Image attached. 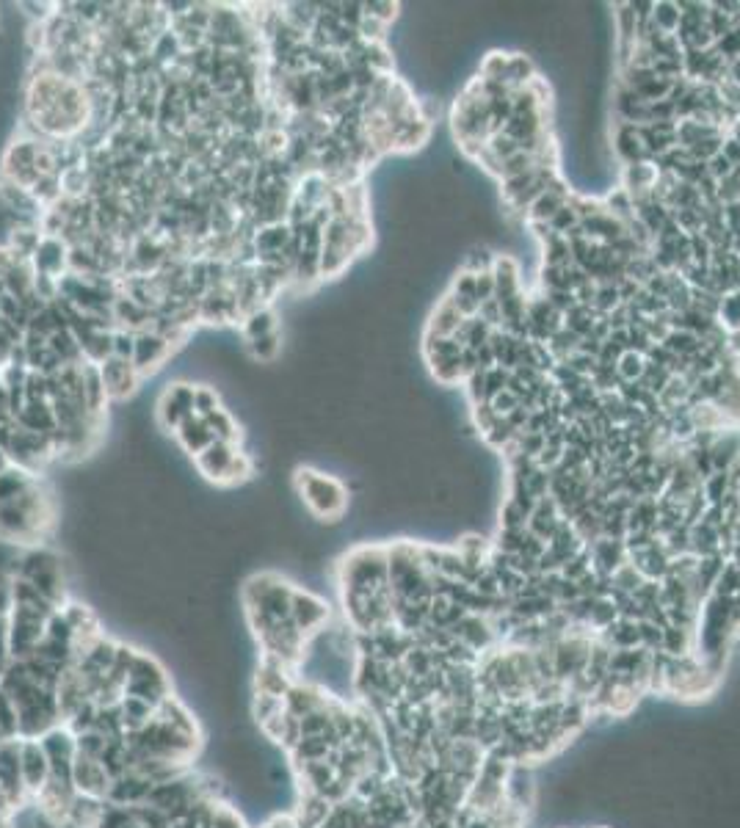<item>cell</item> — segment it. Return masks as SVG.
<instances>
[{
	"label": "cell",
	"instance_id": "cell-18",
	"mask_svg": "<svg viewBox=\"0 0 740 828\" xmlns=\"http://www.w3.org/2000/svg\"><path fill=\"white\" fill-rule=\"evenodd\" d=\"M208 828H249L246 820L238 815V809H232L224 801H213L210 806V826Z\"/></svg>",
	"mask_w": 740,
	"mask_h": 828
},
{
	"label": "cell",
	"instance_id": "cell-8",
	"mask_svg": "<svg viewBox=\"0 0 740 828\" xmlns=\"http://www.w3.org/2000/svg\"><path fill=\"white\" fill-rule=\"evenodd\" d=\"M97 368H100L105 392H108L111 401H125V398H130L133 392L139 390L141 381H144L141 379L139 368H136L130 359L108 357L105 362H100Z\"/></svg>",
	"mask_w": 740,
	"mask_h": 828
},
{
	"label": "cell",
	"instance_id": "cell-2",
	"mask_svg": "<svg viewBox=\"0 0 740 828\" xmlns=\"http://www.w3.org/2000/svg\"><path fill=\"white\" fill-rule=\"evenodd\" d=\"M14 577H23L31 586L42 594V597L53 605L61 608L67 605V586H64V572H61V561H58L53 552L47 550H28L20 558V564L14 569Z\"/></svg>",
	"mask_w": 740,
	"mask_h": 828
},
{
	"label": "cell",
	"instance_id": "cell-20",
	"mask_svg": "<svg viewBox=\"0 0 740 828\" xmlns=\"http://www.w3.org/2000/svg\"><path fill=\"white\" fill-rule=\"evenodd\" d=\"M12 663V652H9V613L0 616V677L3 671Z\"/></svg>",
	"mask_w": 740,
	"mask_h": 828
},
{
	"label": "cell",
	"instance_id": "cell-11",
	"mask_svg": "<svg viewBox=\"0 0 740 828\" xmlns=\"http://www.w3.org/2000/svg\"><path fill=\"white\" fill-rule=\"evenodd\" d=\"M591 566L600 577H611L622 564H627V547L622 539H608L602 536L594 544H589Z\"/></svg>",
	"mask_w": 740,
	"mask_h": 828
},
{
	"label": "cell",
	"instance_id": "cell-10",
	"mask_svg": "<svg viewBox=\"0 0 740 828\" xmlns=\"http://www.w3.org/2000/svg\"><path fill=\"white\" fill-rule=\"evenodd\" d=\"M20 771L28 793L34 798L50 779V757H47L42 740H23L20 737Z\"/></svg>",
	"mask_w": 740,
	"mask_h": 828
},
{
	"label": "cell",
	"instance_id": "cell-21",
	"mask_svg": "<svg viewBox=\"0 0 740 828\" xmlns=\"http://www.w3.org/2000/svg\"><path fill=\"white\" fill-rule=\"evenodd\" d=\"M12 608V594H9V586H0V616L9 613Z\"/></svg>",
	"mask_w": 740,
	"mask_h": 828
},
{
	"label": "cell",
	"instance_id": "cell-12",
	"mask_svg": "<svg viewBox=\"0 0 740 828\" xmlns=\"http://www.w3.org/2000/svg\"><path fill=\"white\" fill-rule=\"evenodd\" d=\"M569 199H572L569 188H564V183L555 180V183L550 185L544 194L536 196V202L528 207V219H531L533 224H550L555 213H558L561 207L569 205Z\"/></svg>",
	"mask_w": 740,
	"mask_h": 828
},
{
	"label": "cell",
	"instance_id": "cell-13",
	"mask_svg": "<svg viewBox=\"0 0 740 828\" xmlns=\"http://www.w3.org/2000/svg\"><path fill=\"white\" fill-rule=\"evenodd\" d=\"M177 434V439H180V445H183L194 459H197L199 453H205V450L216 442V437H213V431L208 428V423H205V417H199V414H191L188 420H183L180 423V428L174 431Z\"/></svg>",
	"mask_w": 740,
	"mask_h": 828
},
{
	"label": "cell",
	"instance_id": "cell-15",
	"mask_svg": "<svg viewBox=\"0 0 740 828\" xmlns=\"http://www.w3.org/2000/svg\"><path fill=\"white\" fill-rule=\"evenodd\" d=\"M205 423H208V428L213 431L216 442H227V445H238V442H241L238 423L232 420V414L227 412L224 406H219L216 412H210L208 417H205Z\"/></svg>",
	"mask_w": 740,
	"mask_h": 828
},
{
	"label": "cell",
	"instance_id": "cell-1",
	"mask_svg": "<svg viewBox=\"0 0 740 828\" xmlns=\"http://www.w3.org/2000/svg\"><path fill=\"white\" fill-rule=\"evenodd\" d=\"M53 525V503L36 478L28 489L0 503V539L12 544H39Z\"/></svg>",
	"mask_w": 740,
	"mask_h": 828
},
{
	"label": "cell",
	"instance_id": "cell-5",
	"mask_svg": "<svg viewBox=\"0 0 740 828\" xmlns=\"http://www.w3.org/2000/svg\"><path fill=\"white\" fill-rule=\"evenodd\" d=\"M125 696H136L150 702L152 707H158L172 696V682L166 668L155 660V657L136 652L133 657V666L128 671V682H125Z\"/></svg>",
	"mask_w": 740,
	"mask_h": 828
},
{
	"label": "cell",
	"instance_id": "cell-3",
	"mask_svg": "<svg viewBox=\"0 0 740 828\" xmlns=\"http://www.w3.org/2000/svg\"><path fill=\"white\" fill-rule=\"evenodd\" d=\"M296 489H299L301 500L307 503V508L318 519L335 522V519L346 514V489L332 475H324V472L315 470H299L296 472Z\"/></svg>",
	"mask_w": 740,
	"mask_h": 828
},
{
	"label": "cell",
	"instance_id": "cell-17",
	"mask_svg": "<svg viewBox=\"0 0 740 828\" xmlns=\"http://www.w3.org/2000/svg\"><path fill=\"white\" fill-rule=\"evenodd\" d=\"M718 318L724 323V329H729L732 334L740 332V290H732L727 296H721L716 321Z\"/></svg>",
	"mask_w": 740,
	"mask_h": 828
},
{
	"label": "cell",
	"instance_id": "cell-19",
	"mask_svg": "<svg viewBox=\"0 0 740 828\" xmlns=\"http://www.w3.org/2000/svg\"><path fill=\"white\" fill-rule=\"evenodd\" d=\"M219 406V395H216L213 387H208V384H194V412H197L199 417H208V414L216 412Z\"/></svg>",
	"mask_w": 740,
	"mask_h": 828
},
{
	"label": "cell",
	"instance_id": "cell-9",
	"mask_svg": "<svg viewBox=\"0 0 740 828\" xmlns=\"http://www.w3.org/2000/svg\"><path fill=\"white\" fill-rule=\"evenodd\" d=\"M194 412V384H169L161 395V403H158V420L166 431H177L183 420H188Z\"/></svg>",
	"mask_w": 740,
	"mask_h": 828
},
{
	"label": "cell",
	"instance_id": "cell-14",
	"mask_svg": "<svg viewBox=\"0 0 740 828\" xmlns=\"http://www.w3.org/2000/svg\"><path fill=\"white\" fill-rule=\"evenodd\" d=\"M464 323V315L451 304V299H442V304L434 310L431 321H428L426 337H453L459 332V326Z\"/></svg>",
	"mask_w": 740,
	"mask_h": 828
},
{
	"label": "cell",
	"instance_id": "cell-22",
	"mask_svg": "<svg viewBox=\"0 0 740 828\" xmlns=\"http://www.w3.org/2000/svg\"><path fill=\"white\" fill-rule=\"evenodd\" d=\"M12 464H14V461H12V456H9V450H6V448H3V445H0V472L9 470Z\"/></svg>",
	"mask_w": 740,
	"mask_h": 828
},
{
	"label": "cell",
	"instance_id": "cell-24",
	"mask_svg": "<svg viewBox=\"0 0 740 828\" xmlns=\"http://www.w3.org/2000/svg\"><path fill=\"white\" fill-rule=\"evenodd\" d=\"M597 828H605V826H597Z\"/></svg>",
	"mask_w": 740,
	"mask_h": 828
},
{
	"label": "cell",
	"instance_id": "cell-16",
	"mask_svg": "<svg viewBox=\"0 0 740 828\" xmlns=\"http://www.w3.org/2000/svg\"><path fill=\"white\" fill-rule=\"evenodd\" d=\"M644 373H647V354H638V351L627 348L625 354L616 359V379H619V384H636V381L644 379Z\"/></svg>",
	"mask_w": 740,
	"mask_h": 828
},
{
	"label": "cell",
	"instance_id": "cell-4",
	"mask_svg": "<svg viewBox=\"0 0 740 828\" xmlns=\"http://www.w3.org/2000/svg\"><path fill=\"white\" fill-rule=\"evenodd\" d=\"M199 472L213 483H221V486H232V483L246 481L255 464L252 459L243 453L238 445H227V442H213L205 453H199L197 459Z\"/></svg>",
	"mask_w": 740,
	"mask_h": 828
},
{
	"label": "cell",
	"instance_id": "cell-7",
	"mask_svg": "<svg viewBox=\"0 0 740 828\" xmlns=\"http://www.w3.org/2000/svg\"><path fill=\"white\" fill-rule=\"evenodd\" d=\"M290 619H293L296 630H299L304 638L313 641L315 635L324 633L326 624H329V605H326L321 597L310 594V591L296 588V594H293V608H290Z\"/></svg>",
	"mask_w": 740,
	"mask_h": 828
},
{
	"label": "cell",
	"instance_id": "cell-6",
	"mask_svg": "<svg viewBox=\"0 0 740 828\" xmlns=\"http://www.w3.org/2000/svg\"><path fill=\"white\" fill-rule=\"evenodd\" d=\"M72 784H75V793L83 795V798L108 801L114 776L108 773L103 759L86 757V754H78V751H75V759H72Z\"/></svg>",
	"mask_w": 740,
	"mask_h": 828
},
{
	"label": "cell",
	"instance_id": "cell-23",
	"mask_svg": "<svg viewBox=\"0 0 740 828\" xmlns=\"http://www.w3.org/2000/svg\"><path fill=\"white\" fill-rule=\"evenodd\" d=\"M0 828H12V817H0Z\"/></svg>",
	"mask_w": 740,
	"mask_h": 828
}]
</instances>
